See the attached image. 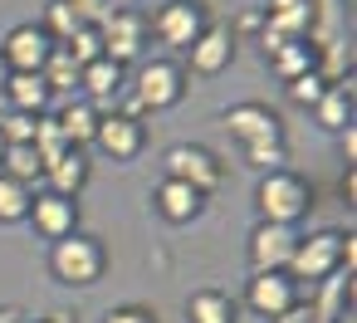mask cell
Instances as JSON below:
<instances>
[{"label":"cell","instance_id":"16","mask_svg":"<svg viewBox=\"0 0 357 323\" xmlns=\"http://www.w3.org/2000/svg\"><path fill=\"white\" fill-rule=\"evenodd\" d=\"M152 211H157L167 225H191V220H201L206 196L191 191V186H181V181H172V176H162L157 191H152Z\"/></svg>","mask_w":357,"mask_h":323},{"label":"cell","instance_id":"26","mask_svg":"<svg viewBox=\"0 0 357 323\" xmlns=\"http://www.w3.org/2000/svg\"><path fill=\"white\" fill-rule=\"evenodd\" d=\"M59 50H64L79 69H89L93 59H103V35H98L93 25H79V30L69 35V45H59Z\"/></svg>","mask_w":357,"mask_h":323},{"label":"cell","instance_id":"2","mask_svg":"<svg viewBox=\"0 0 357 323\" xmlns=\"http://www.w3.org/2000/svg\"><path fill=\"white\" fill-rule=\"evenodd\" d=\"M352 255H357V240L352 230H313V235H298L294 245V260H289V279L303 289V284H323L333 279L337 269H347L352 279Z\"/></svg>","mask_w":357,"mask_h":323},{"label":"cell","instance_id":"15","mask_svg":"<svg viewBox=\"0 0 357 323\" xmlns=\"http://www.w3.org/2000/svg\"><path fill=\"white\" fill-rule=\"evenodd\" d=\"M79 93L84 103H93L98 113H113V103L128 93V69L113 59H93L89 69H79Z\"/></svg>","mask_w":357,"mask_h":323},{"label":"cell","instance_id":"27","mask_svg":"<svg viewBox=\"0 0 357 323\" xmlns=\"http://www.w3.org/2000/svg\"><path fill=\"white\" fill-rule=\"evenodd\" d=\"M40 30H45L54 45H69V35L79 30V20H74V10L64 6V0H50V6H45V20H40Z\"/></svg>","mask_w":357,"mask_h":323},{"label":"cell","instance_id":"3","mask_svg":"<svg viewBox=\"0 0 357 323\" xmlns=\"http://www.w3.org/2000/svg\"><path fill=\"white\" fill-rule=\"evenodd\" d=\"M186 69L176 64V59H142L137 64V74L128 79V108L123 113H132L137 123L147 118V113H167V108H176L181 98H186Z\"/></svg>","mask_w":357,"mask_h":323},{"label":"cell","instance_id":"35","mask_svg":"<svg viewBox=\"0 0 357 323\" xmlns=\"http://www.w3.org/2000/svg\"><path fill=\"white\" fill-rule=\"evenodd\" d=\"M342 196H347V206H352V196H357V181H352V167H347V176H342Z\"/></svg>","mask_w":357,"mask_h":323},{"label":"cell","instance_id":"9","mask_svg":"<svg viewBox=\"0 0 357 323\" xmlns=\"http://www.w3.org/2000/svg\"><path fill=\"white\" fill-rule=\"evenodd\" d=\"M240 303L269 323V318L289 313L294 303H303V289H298L284 269H269V274H250V279H245V299H240Z\"/></svg>","mask_w":357,"mask_h":323},{"label":"cell","instance_id":"21","mask_svg":"<svg viewBox=\"0 0 357 323\" xmlns=\"http://www.w3.org/2000/svg\"><path fill=\"white\" fill-rule=\"evenodd\" d=\"M264 59H269V69L279 74V84H294L298 74L318 69V50H313V40H289V45H279V50L264 54Z\"/></svg>","mask_w":357,"mask_h":323},{"label":"cell","instance_id":"10","mask_svg":"<svg viewBox=\"0 0 357 323\" xmlns=\"http://www.w3.org/2000/svg\"><path fill=\"white\" fill-rule=\"evenodd\" d=\"M294 245H298V230L294 225H274V220H255L250 230V274H269V269H289L294 260Z\"/></svg>","mask_w":357,"mask_h":323},{"label":"cell","instance_id":"4","mask_svg":"<svg viewBox=\"0 0 357 323\" xmlns=\"http://www.w3.org/2000/svg\"><path fill=\"white\" fill-rule=\"evenodd\" d=\"M50 279L64 284V289H93L103 274H108V245L89 230H74L64 240L50 245Z\"/></svg>","mask_w":357,"mask_h":323},{"label":"cell","instance_id":"11","mask_svg":"<svg viewBox=\"0 0 357 323\" xmlns=\"http://www.w3.org/2000/svg\"><path fill=\"white\" fill-rule=\"evenodd\" d=\"M235 45H240V40H235V30L211 20V25H206V35L186 50V64H181V69H186V79H191V74H196V79H215V74H225V69L235 64Z\"/></svg>","mask_w":357,"mask_h":323},{"label":"cell","instance_id":"29","mask_svg":"<svg viewBox=\"0 0 357 323\" xmlns=\"http://www.w3.org/2000/svg\"><path fill=\"white\" fill-rule=\"evenodd\" d=\"M64 6L74 10V20H79V25H93V30H98V25H103V20L118 10L113 0H64Z\"/></svg>","mask_w":357,"mask_h":323},{"label":"cell","instance_id":"24","mask_svg":"<svg viewBox=\"0 0 357 323\" xmlns=\"http://www.w3.org/2000/svg\"><path fill=\"white\" fill-rule=\"evenodd\" d=\"M40 79H45V89H50V98L59 103V98H69L74 89H79V64L64 54V50H54L50 54V64L40 69Z\"/></svg>","mask_w":357,"mask_h":323},{"label":"cell","instance_id":"5","mask_svg":"<svg viewBox=\"0 0 357 323\" xmlns=\"http://www.w3.org/2000/svg\"><path fill=\"white\" fill-rule=\"evenodd\" d=\"M255 211H259V220H274V225H294L298 230V220L313 211V186L298 172H289V167L264 172L255 181Z\"/></svg>","mask_w":357,"mask_h":323},{"label":"cell","instance_id":"13","mask_svg":"<svg viewBox=\"0 0 357 323\" xmlns=\"http://www.w3.org/2000/svg\"><path fill=\"white\" fill-rule=\"evenodd\" d=\"M93 147L113 162H137L142 147H147V123H137L132 113H103L98 133H93Z\"/></svg>","mask_w":357,"mask_h":323},{"label":"cell","instance_id":"31","mask_svg":"<svg viewBox=\"0 0 357 323\" xmlns=\"http://www.w3.org/2000/svg\"><path fill=\"white\" fill-rule=\"evenodd\" d=\"M337 142H342V157H347V167L357 162V123H347L342 133H337Z\"/></svg>","mask_w":357,"mask_h":323},{"label":"cell","instance_id":"25","mask_svg":"<svg viewBox=\"0 0 357 323\" xmlns=\"http://www.w3.org/2000/svg\"><path fill=\"white\" fill-rule=\"evenodd\" d=\"M30 201H35L30 186H20V181H10V176H0V225H20V220L30 216Z\"/></svg>","mask_w":357,"mask_h":323},{"label":"cell","instance_id":"6","mask_svg":"<svg viewBox=\"0 0 357 323\" xmlns=\"http://www.w3.org/2000/svg\"><path fill=\"white\" fill-rule=\"evenodd\" d=\"M206 25H211V6H206V0H167V6H157L147 15V35L157 45L176 50V54H186L206 35Z\"/></svg>","mask_w":357,"mask_h":323},{"label":"cell","instance_id":"14","mask_svg":"<svg viewBox=\"0 0 357 323\" xmlns=\"http://www.w3.org/2000/svg\"><path fill=\"white\" fill-rule=\"evenodd\" d=\"M30 225H35V235L40 240H64V235H74L79 230V201L74 196H59V191H35V201H30V216H25Z\"/></svg>","mask_w":357,"mask_h":323},{"label":"cell","instance_id":"28","mask_svg":"<svg viewBox=\"0 0 357 323\" xmlns=\"http://www.w3.org/2000/svg\"><path fill=\"white\" fill-rule=\"evenodd\" d=\"M284 93H289V103H298V108H308V113H313V103L328 93V79H323L318 69H308V74H298L294 84H284Z\"/></svg>","mask_w":357,"mask_h":323},{"label":"cell","instance_id":"20","mask_svg":"<svg viewBox=\"0 0 357 323\" xmlns=\"http://www.w3.org/2000/svg\"><path fill=\"white\" fill-rule=\"evenodd\" d=\"M186 323H240V299L225 289H196L186 299Z\"/></svg>","mask_w":357,"mask_h":323},{"label":"cell","instance_id":"30","mask_svg":"<svg viewBox=\"0 0 357 323\" xmlns=\"http://www.w3.org/2000/svg\"><path fill=\"white\" fill-rule=\"evenodd\" d=\"M103 323H157V313L147 303H118V308L103 313Z\"/></svg>","mask_w":357,"mask_h":323},{"label":"cell","instance_id":"7","mask_svg":"<svg viewBox=\"0 0 357 323\" xmlns=\"http://www.w3.org/2000/svg\"><path fill=\"white\" fill-rule=\"evenodd\" d=\"M167 176L191 186V191H201V196H211L225 181V162L206 142H172L167 147Z\"/></svg>","mask_w":357,"mask_h":323},{"label":"cell","instance_id":"1","mask_svg":"<svg viewBox=\"0 0 357 323\" xmlns=\"http://www.w3.org/2000/svg\"><path fill=\"white\" fill-rule=\"evenodd\" d=\"M220 128L240 142L245 162H250L259 176H264V172H279V167L289 162V147H284V118H279L269 103H259V98L230 103V108L220 113Z\"/></svg>","mask_w":357,"mask_h":323},{"label":"cell","instance_id":"34","mask_svg":"<svg viewBox=\"0 0 357 323\" xmlns=\"http://www.w3.org/2000/svg\"><path fill=\"white\" fill-rule=\"evenodd\" d=\"M20 318H25V313H20L15 303H0V323H20Z\"/></svg>","mask_w":357,"mask_h":323},{"label":"cell","instance_id":"8","mask_svg":"<svg viewBox=\"0 0 357 323\" xmlns=\"http://www.w3.org/2000/svg\"><path fill=\"white\" fill-rule=\"evenodd\" d=\"M98 35H103V59H113V64H132L142 50H147V15L142 10H128V6H118L103 25H98Z\"/></svg>","mask_w":357,"mask_h":323},{"label":"cell","instance_id":"18","mask_svg":"<svg viewBox=\"0 0 357 323\" xmlns=\"http://www.w3.org/2000/svg\"><path fill=\"white\" fill-rule=\"evenodd\" d=\"M0 98H6L10 113H25V118H50V108H54V98H50L40 74H10V84H6Z\"/></svg>","mask_w":357,"mask_h":323},{"label":"cell","instance_id":"19","mask_svg":"<svg viewBox=\"0 0 357 323\" xmlns=\"http://www.w3.org/2000/svg\"><path fill=\"white\" fill-rule=\"evenodd\" d=\"M89 172H93L89 157H84L79 147H64L54 162H45V181H50L45 191H59V196H74V201H79V191L89 186Z\"/></svg>","mask_w":357,"mask_h":323},{"label":"cell","instance_id":"22","mask_svg":"<svg viewBox=\"0 0 357 323\" xmlns=\"http://www.w3.org/2000/svg\"><path fill=\"white\" fill-rule=\"evenodd\" d=\"M313 123L323 133H342L352 123V84H328V93L313 103Z\"/></svg>","mask_w":357,"mask_h":323},{"label":"cell","instance_id":"12","mask_svg":"<svg viewBox=\"0 0 357 323\" xmlns=\"http://www.w3.org/2000/svg\"><path fill=\"white\" fill-rule=\"evenodd\" d=\"M54 50H59V45L40 30V20H25V25H15L6 40H0V54H6L10 74H40Z\"/></svg>","mask_w":357,"mask_h":323},{"label":"cell","instance_id":"32","mask_svg":"<svg viewBox=\"0 0 357 323\" xmlns=\"http://www.w3.org/2000/svg\"><path fill=\"white\" fill-rule=\"evenodd\" d=\"M269 323H313V313H308L303 303H294L289 313H279V318H269Z\"/></svg>","mask_w":357,"mask_h":323},{"label":"cell","instance_id":"36","mask_svg":"<svg viewBox=\"0 0 357 323\" xmlns=\"http://www.w3.org/2000/svg\"><path fill=\"white\" fill-rule=\"evenodd\" d=\"M6 84H10V64H6V54H0V93H6Z\"/></svg>","mask_w":357,"mask_h":323},{"label":"cell","instance_id":"37","mask_svg":"<svg viewBox=\"0 0 357 323\" xmlns=\"http://www.w3.org/2000/svg\"><path fill=\"white\" fill-rule=\"evenodd\" d=\"M113 6H128V10H137V0H113Z\"/></svg>","mask_w":357,"mask_h":323},{"label":"cell","instance_id":"23","mask_svg":"<svg viewBox=\"0 0 357 323\" xmlns=\"http://www.w3.org/2000/svg\"><path fill=\"white\" fill-rule=\"evenodd\" d=\"M0 176H10V181H20V186L35 191V181H45V162H40L35 142H25V147H6V157H0Z\"/></svg>","mask_w":357,"mask_h":323},{"label":"cell","instance_id":"17","mask_svg":"<svg viewBox=\"0 0 357 323\" xmlns=\"http://www.w3.org/2000/svg\"><path fill=\"white\" fill-rule=\"evenodd\" d=\"M98 118H103V113H98L93 103H84V98H69V103H59V113H54L50 123L59 128V137H64L69 147H79V152H84V147H93Z\"/></svg>","mask_w":357,"mask_h":323},{"label":"cell","instance_id":"33","mask_svg":"<svg viewBox=\"0 0 357 323\" xmlns=\"http://www.w3.org/2000/svg\"><path fill=\"white\" fill-rule=\"evenodd\" d=\"M20 323H79V313H69V308H54V313H45V318H20Z\"/></svg>","mask_w":357,"mask_h":323}]
</instances>
